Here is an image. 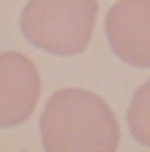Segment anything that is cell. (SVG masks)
Returning a JSON list of instances; mask_svg holds the SVG:
<instances>
[{
	"label": "cell",
	"instance_id": "cell-1",
	"mask_svg": "<svg viewBox=\"0 0 150 152\" xmlns=\"http://www.w3.org/2000/svg\"><path fill=\"white\" fill-rule=\"evenodd\" d=\"M45 152H117L121 129L103 97L87 89H59L40 117Z\"/></svg>",
	"mask_w": 150,
	"mask_h": 152
},
{
	"label": "cell",
	"instance_id": "cell-2",
	"mask_svg": "<svg viewBox=\"0 0 150 152\" xmlns=\"http://www.w3.org/2000/svg\"><path fill=\"white\" fill-rule=\"evenodd\" d=\"M97 0H28L20 16L24 38L53 56L87 50L97 22Z\"/></svg>",
	"mask_w": 150,
	"mask_h": 152
},
{
	"label": "cell",
	"instance_id": "cell-3",
	"mask_svg": "<svg viewBox=\"0 0 150 152\" xmlns=\"http://www.w3.org/2000/svg\"><path fill=\"white\" fill-rule=\"evenodd\" d=\"M113 53L132 67H150V0H119L105 16Z\"/></svg>",
	"mask_w": 150,
	"mask_h": 152
},
{
	"label": "cell",
	"instance_id": "cell-4",
	"mask_svg": "<svg viewBox=\"0 0 150 152\" xmlns=\"http://www.w3.org/2000/svg\"><path fill=\"white\" fill-rule=\"evenodd\" d=\"M42 79L36 63L24 53H0V129L18 126L36 111Z\"/></svg>",
	"mask_w": 150,
	"mask_h": 152
},
{
	"label": "cell",
	"instance_id": "cell-5",
	"mask_svg": "<svg viewBox=\"0 0 150 152\" xmlns=\"http://www.w3.org/2000/svg\"><path fill=\"white\" fill-rule=\"evenodd\" d=\"M127 123L134 140L144 146H150V79L134 91L128 107Z\"/></svg>",
	"mask_w": 150,
	"mask_h": 152
}]
</instances>
